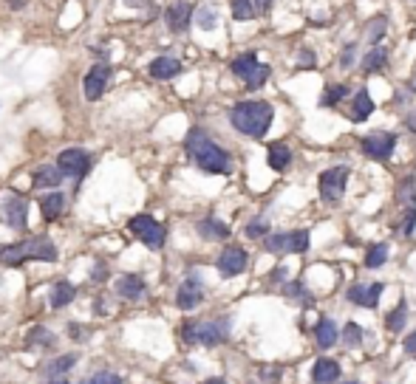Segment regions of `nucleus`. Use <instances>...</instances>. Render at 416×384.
Returning <instances> with one entry per match:
<instances>
[{
	"mask_svg": "<svg viewBox=\"0 0 416 384\" xmlns=\"http://www.w3.org/2000/svg\"><path fill=\"white\" fill-rule=\"evenodd\" d=\"M187 153H190V158L201 167L204 173L227 176L229 170H233V158H229V153L221 150L218 144L207 133H201V130H190V136H187Z\"/></svg>",
	"mask_w": 416,
	"mask_h": 384,
	"instance_id": "1",
	"label": "nucleus"
},
{
	"mask_svg": "<svg viewBox=\"0 0 416 384\" xmlns=\"http://www.w3.org/2000/svg\"><path fill=\"white\" fill-rule=\"evenodd\" d=\"M275 110L269 102H238L229 113V122L238 133H246L252 139H264L272 128Z\"/></svg>",
	"mask_w": 416,
	"mask_h": 384,
	"instance_id": "2",
	"label": "nucleus"
},
{
	"mask_svg": "<svg viewBox=\"0 0 416 384\" xmlns=\"http://www.w3.org/2000/svg\"><path fill=\"white\" fill-rule=\"evenodd\" d=\"M0 260H3V266H20V263H26V260H49V263H54L57 260V249H54V243L49 237H32L29 243H17V246L3 249Z\"/></svg>",
	"mask_w": 416,
	"mask_h": 384,
	"instance_id": "3",
	"label": "nucleus"
},
{
	"mask_svg": "<svg viewBox=\"0 0 416 384\" xmlns=\"http://www.w3.org/2000/svg\"><path fill=\"white\" fill-rule=\"evenodd\" d=\"M229 325L224 320H207V322H190L184 328V339L196 345H218L224 342Z\"/></svg>",
	"mask_w": 416,
	"mask_h": 384,
	"instance_id": "4",
	"label": "nucleus"
},
{
	"mask_svg": "<svg viewBox=\"0 0 416 384\" xmlns=\"http://www.w3.org/2000/svg\"><path fill=\"white\" fill-rule=\"evenodd\" d=\"M266 249L272 254H303L309 249V229H297L289 235H269Z\"/></svg>",
	"mask_w": 416,
	"mask_h": 384,
	"instance_id": "5",
	"label": "nucleus"
},
{
	"mask_svg": "<svg viewBox=\"0 0 416 384\" xmlns=\"http://www.w3.org/2000/svg\"><path fill=\"white\" fill-rule=\"evenodd\" d=\"M233 71H235V77H241L249 88H261L266 80H269V68L258 62L255 54H244L233 62Z\"/></svg>",
	"mask_w": 416,
	"mask_h": 384,
	"instance_id": "6",
	"label": "nucleus"
},
{
	"mask_svg": "<svg viewBox=\"0 0 416 384\" xmlns=\"http://www.w3.org/2000/svg\"><path fill=\"white\" fill-rule=\"evenodd\" d=\"M130 232L142 240V243L159 249L161 243H165V226H161L159 221H153L150 215H136V218H130Z\"/></svg>",
	"mask_w": 416,
	"mask_h": 384,
	"instance_id": "7",
	"label": "nucleus"
},
{
	"mask_svg": "<svg viewBox=\"0 0 416 384\" xmlns=\"http://www.w3.org/2000/svg\"><path fill=\"white\" fill-rule=\"evenodd\" d=\"M345 181H349V170L345 167H332V170H326L320 176V198L323 201H340L343 192H345Z\"/></svg>",
	"mask_w": 416,
	"mask_h": 384,
	"instance_id": "8",
	"label": "nucleus"
},
{
	"mask_svg": "<svg viewBox=\"0 0 416 384\" xmlns=\"http://www.w3.org/2000/svg\"><path fill=\"white\" fill-rule=\"evenodd\" d=\"M91 167V156L85 150H62L57 158V170L62 176H71V178H82Z\"/></svg>",
	"mask_w": 416,
	"mask_h": 384,
	"instance_id": "9",
	"label": "nucleus"
},
{
	"mask_svg": "<svg viewBox=\"0 0 416 384\" xmlns=\"http://www.w3.org/2000/svg\"><path fill=\"white\" fill-rule=\"evenodd\" d=\"M394 147H397V139L391 136V133H371V136L362 139V150H365V156H371V158H377V161L391 158Z\"/></svg>",
	"mask_w": 416,
	"mask_h": 384,
	"instance_id": "10",
	"label": "nucleus"
},
{
	"mask_svg": "<svg viewBox=\"0 0 416 384\" xmlns=\"http://www.w3.org/2000/svg\"><path fill=\"white\" fill-rule=\"evenodd\" d=\"M382 291H385L382 283H371V285H360V283H354V285L349 288V300H351L354 305H362V308H377Z\"/></svg>",
	"mask_w": 416,
	"mask_h": 384,
	"instance_id": "11",
	"label": "nucleus"
},
{
	"mask_svg": "<svg viewBox=\"0 0 416 384\" xmlns=\"http://www.w3.org/2000/svg\"><path fill=\"white\" fill-rule=\"evenodd\" d=\"M108 80H111V68H108V65H94V68L88 71V77H85L82 88H85V96H88L91 102L100 99V96L105 93Z\"/></svg>",
	"mask_w": 416,
	"mask_h": 384,
	"instance_id": "12",
	"label": "nucleus"
},
{
	"mask_svg": "<svg viewBox=\"0 0 416 384\" xmlns=\"http://www.w3.org/2000/svg\"><path fill=\"white\" fill-rule=\"evenodd\" d=\"M244 266H246V252H244L241 246H229V249H224L221 257H218V272H221L224 277L241 274Z\"/></svg>",
	"mask_w": 416,
	"mask_h": 384,
	"instance_id": "13",
	"label": "nucleus"
},
{
	"mask_svg": "<svg viewBox=\"0 0 416 384\" xmlns=\"http://www.w3.org/2000/svg\"><path fill=\"white\" fill-rule=\"evenodd\" d=\"M3 221H6L9 226H14V229H26L29 204L23 201V198H17V195L6 198V201H3Z\"/></svg>",
	"mask_w": 416,
	"mask_h": 384,
	"instance_id": "14",
	"label": "nucleus"
},
{
	"mask_svg": "<svg viewBox=\"0 0 416 384\" xmlns=\"http://www.w3.org/2000/svg\"><path fill=\"white\" fill-rule=\"evenodd\" d=\"M167 26L173 29V32H184L190 26V17H193V6L187 3V0H176V3H170V9H167Z\"/></svg>",
	"mask_w": 416,
	"mask_h": 384,
	"instance_id": "15",
	"label": "nucleus"
},
{
	"mask_svg": "<svg viewBox=\"0 0 416 384\" xmlns=\"http://www.w3.org/2000/svg\"><path fill=\"white\" fill-rule=\"evenodd\" d=\"M201 297H204L201 283H198L196 277H190V280H184V285L178 288L176 302H178V308H181V311H193V308L201 302Z\"/></svg>",
	"mask_w": 416,
	"mask_h": 384,
	"instance_id": "16",
	"label": "nucleus"
},
{
	"mask_svg": "<svg viewBox=\"0 0 416 384\" xmlns=\"http://www.w3.org/2000/svg\"><path fill=\"white\" fill-rule=\"evenodd\" d=\"M312 379L317 384H332L340 379V365L334 362V359H317V365L312 370Z\"/></svg>",
	"mask_w": 416,
	"mask_h": 384,
	"instance_id": "17",
	"label": "nucleus"
},
{
	"mask_svg": "<svg viewBox=\"0 0 416 384\" xmlns=\"http://www.w3.org/2000/svg\"><path fill=\"white\" fill-rule=\"evenodd\" d=\"M181 71V62L173 60V57H159L150 62V77L153 80H173Z\"/></svg>",
	"mask_w": 416,
	"mask_h": 384,
	"instance_id": "18",
	"label": "nucleus"
},
{
	"mask_svg": "<svg viewBox=\"0 0 416 384\" xmlns=\"http://www.w3.org/2000/svg\"><path fill=\"white\" fill-rule=\"evenodd\" d=\"M117 291L122 297H128V300H139L145 294V280L139 274H125V277L117 280Z\"/></svg>",
	"mask_w": 416,
	"mask_h": 384,
	"instance_id": "19",
	"label": "nucleus"
},
{
	"mask_svg": "<svg viewBox=\"0 0 416 384\" xmlns=\"http://www.w3.org/2000/svg\"><path fill=\"white\" fill-rule=\"evenodd\" d=\"M371 110H374V102H371V96H368V91H357L354 108H351V122H365V119L371 116Z\"/></svg>",
	"mask_w": 416,
	"mask_h": 384,
	"instance_id": "20",
	"label": "nucleus"
},
{
	"mask_svg": "<svg viewBox=\"0 0 416 384\" xmlns=\"http://www.w3.org/2000/svg\"><path fill=\"white\" fill-rule=\"evenodd\" d=\"M289 161H292V150L286 147L284 141H275L269 147V167H272V170H286Z\"/></svg>",
	"mask_w": 416,
	"mask_h": 384,
	"instance_id": "21",
	"label": "nucleus"
},
{
	"mask_svg": "<svg viewBox=\"0 0 416 384\" xmlns=\"http://www.w3.org/2000/svg\"><path fill=\"white\" fill-rule=\"evenodd\" d=\"M198 235L207 237V240H224L229 235V229L221 221H216V218H207V221L198 224Z\"/></svg>",
	"mask_w": 416,
	"mask_h": 384,
	"instance_id": "22",
	"label": "nucleus"
},
{
	"mask_svg": "<svg viewBox=\"0 0 416 384\" xmlns=\"http://www.w3.org/2000/svg\"><path fill=\"white\" fill-rule=\"evenodd\" d=\"M337 342V325L334 320H320L317 322V345L320 348H332Z\"/></svg>",
	"mask_w": 416,
	"mask_h": 384,
	"instance_id": "23",
	"label": "nucleus"
},
{
	"mask_svg": "<svg viewBox=\"0 0 416 384\" xmlns=\"http://www.w3.org/2000/svg\"><path fill=\"white\" fill-rule=\"evenodd\" d=\"M62 173L57 167H37L34 170V187H57Z\"/></svg>",
	"mask_w": 416,
	"mask_h": 384,
	"instance_id": "24",
	"label": "nucleus"
},
{
	"mask_svg": "<svg viewBox=\"0 0 416 384\" xmlns=\"http://www.w3.org/2000/svg\"><path fill=\"white\" fill-rule=\"evenodd\" d=\"M62 204H65V198L60 195V192H54V195H49V198H43V201H40V206H43V218H45V221H54L57 215L62 212Z\"/></svg>",
	"mask_w": 416,
	"mask_h": 384,
	"instance_id": "25",
	"label": "nucleus"
},
{
	"mask_svg": "<svg viewBox=\"0 0 416 384\" xmlns=\"http://www.w3.org/2000/svg\"><path fill=\"white\" fill-rule=\"evenodd\" d=\"M74 300V285L71 283H57L54 285V291H51V305L54 308H62V305H68V302H71Z\"/></svg>",
	"mask_w": 416,
	"mask_h": 384,
	"instance_id": "26",
	"label": "nucleus"
},
{
	"mask_svg": "<svg viewBox=\"0 0 416 384\" xmlns=\"http://www.w3.org/2000/svg\"><path fill=\"white\" fill-rule=\"evenodd\" d=\"M385 60H388V54H385V48H380V45H374L371 48V54H368L365 60H362V71L365 74H374L377 68H382L385 65Z\"/></svg>",
	"mask_w": 416,
	"mask_h": 384,
	"instance_id": "27",
	"label": "nucleus"
},
{
	"mask_svg": "<svg viewBox=\"0 0 416 384\" xmlns=\"http://www.w3.org/2000/svg\"><path fill=\"white\" fill-rule=\"evenodd\" d=\"M405 322H408V305H405V300H402L394 311H391V317H388V328L397 333V331H402V328H405Z\"/></svg>",
	"mask_w": 416,
	"mask_h": 384,
	"instance_id": "28",
	"label": "nucleus"
},
{
	"mask_svg": "<svg viewBox=\"0 0 416 384\" xmlns=\"http://www.w3.org/2000/svg\"><path fill=\"white\" fill-rule=\"evenodd\" d=\"M385 260H388V246L380 243V246H371V249H368V254H365V266H368V269H377V266H382Z\"/></svg>",
	"mask_w": 416,
	"mask_h": 384,
	"instance_id": "29",
	"label": "nucleus"
},
{
	"mask_svg": "<svg viewBox=\"0 0 416 384\" xmlns=\"http://www.w3.org/2000/svg\"><path fill=\"white\" fill-rule=\"evenodd\" d=\"M343 342L349 345V348H357V345L362 342V331H360V325H354V322L345 325V331H343Z\"/></svg>",
	"mask_w": 416,
	"mask_h": 384,
	"instance_id": "30",
	"label": "nucleus"
},
{
	"mask_svg": "<svg viewBox=\"0 0 416 384\" xmlns=\"http://www.w3.org/2000/svg\"><path fill=\"white\" fill-rule=\"evenodd\" d=\"M252 14H255V9H252L249 0H233V17L235 20H249Z\"/></svg>",
	"mask_w": 416,
	"mask_h": 384,
	"instance_id": "31",
	"label": "nucleus"
},
{
	"mask_svg": "<svg viewBox=\"0 0 416 384\" xmlns=\"http://www.w3.org/2000/svg\"><path fill=\"white\" fill-rule=\"evenodd\" d=\"M198 26H201L204 32L216 29V26H218V14H216L213 9H201V12H198Z\"/></svg>",
	"mask_w": 416,
	"mask_h": 384,
	"instance_id": "32",
	"label": "nucleus"
},
{
	"mask_svg": "<svg viewBox=\"0 0 416 384\" xmlns=\"http://www.w3.org/2000/svg\"><path fill=\"white\" fill-rule=\"evenodd\" d=\"M385 26H388V20H385V17H377V20H371V29H368V40H371L374 45L382 40V34H385Z\"/></svg>",
	"mask_w": 416,
	"mask_h": 384,
	"instance_id": "33",
	"label": "nucleus"
},
{
	"mask_svg": "<svg viewBox=\"0 0 416 384\" xmlns=\"http://www.w3.org/2000/svg\"><path fill=\"white\" fill-rule=\"evenodd\" d=\"M345 96V88L343 85H332V88H326V96H323V105H337L340 99Z\"/></svg>",
	"mask_w": 416,
	"mask_h": 384,
	"instance_id": "34",
	"label": "nucleus"
},
{
	"mask_svg": "<svg viewBox=\"0 0 416 384\" xmlns=\"http://www.w3.org/2000/svg\"><path fill=\"white\" fill-rule=\"evenodd\" d=\"M82 384H122V381H119V376H113V373H97V376L85 379Z\"/></svg>",
	"mask_w": 416,
	"mask_h": 384,
	"instance_id": "35",
	"label": "nucleus"
},
{
	"mask_svg": "<svg viewBox=\"0 0 416 384\" xmlns=\"http://www.w3.org/2000/svg\"><path fill=\"white\" fill-rule=\"evenodd\" d=\"M74 362H77V356H60L57 362L51 365V370H49V373H62V370H68V368H71Z\"/></svg>",
	"mask_w": 416,
	"mask_h": 384,
	"instance_id": "36",
	"label": "nucleus"
},
{
	"mask_svg": "<svg viewBox=\"0 0 416 384\" xmlns=\"http://www.w3.org/2000/svg\"><path fill=\"white\" fill-rule=\"evenodd\" d=\"M413 226H416V206H411L408 209V215H405V221H402V235H411L413 232Z\"/></svg>",
	"mask_w": 416,
	"mask_h": 384,
	"instance_id": "37",
	"label": "nucleus"
},
{
	"mask_svg": "<svg viewBox=\"0 0 416 384\" xmlns=\"http://www.w3.org/2000/svg\"><path fill=\"white\" fill-rule=\"evenodd\" d=\"M246 235H249V237H261V235H266V224L252 221V224L246 226Z\"/></svg>",
	"mask_w": 416,
	"mask_h": 384,
	"instance_id": "38",
	"label": "nucleus"
},
{
	"mask_svg": "<svg viewBox=\"0 0 416 384\" xmlns=\"http://www.w3.org/2000/svg\"><path fill=\"white\" fill-rule=\"evenodd\" d=\"M286 294H294L297 300H303V297H306V294H303V288H300V283H289V285H286Z\"/></svg>",
	"mask_w": 416,
	"mask_h": 384,
	"instance_id": "39",
	"label": "nucleus"
},
{
	"mask_svg": "<svg viewBox=\"0 0 416 384\" xmlns=\"http://www.w3.org/2000/svg\"><path fill=\"white\" fill-rule=\"evenodd\" d=\"M405 350L416 356V333H411V336H408V339H405Z\"/></svg>",
	"mask_w": 416,
	"mask_h": 384,
	"instance_id": "40",
	"label": "nucleus"
},
{
	"mask_svg": "<svg viewBox=\"0 0 416 384\" xmlns=\"http://www.w3.org/2000/svg\"><path fill=\"white\" fill-rule=\"evenodd\" d=\"M351 57H354V45H349L343 51V65H351Z\"/></svg>",
	"mask_w": 416,
	"mask_h": 384,
	"instance_id": "41",
	"label": "nucleus"
},
{
	"mask_svg": "<svg viewBox=\"0 0 416 384\" xmlns=\"http://www.w3.org/2000/svg\"><path fill=\"white\" fill-rule=\"evenodd\" d=\"M125 3L130 6V9H142V6H148L150 0H125Z\"/></svg>",
	"mask_w": 416,
	"mask_h": 384,
	"instance_id": "42",
	"label": "nucleus"
},
{
	"mask_svg": "<svg viewBox=\"0 0 416 384\" xmlns=\"http://www.w3.org/2000/svg\"><path fill=\"white\" fill-rule=\"evenodd\" d=\"M300 62H303V65L309 62V65H312V62H314V54H312V51H300Z\"/></svg>",
	"mask_w": 416,
	"mask_h": 384,
	"instance_id": "43",
	"label": "nucleus"
},
{
	"mask_svg": "<svg viewBox=\"0 0 416 384\" xmlns=\"http://www.w3.org/2000/svg\"><path fill=\"white\" fill-rule=\"evenodd\" d=\"M255 3H258V9H261V12H266V9L275 3V0H255Z\"/></svg>",
	"mask_w": 416,
	"mask_h": 384,
	"instance_id": "44",
	"label": "nucleus"
},
{
	"mask_svg": "<svg viewBox=\"0 0 416 384\" xmlns=\"http://www.w3.org/2000/svg\"><path fill=\"white\" fill-rule=\"evenodd\" d=\"M408 128H411V130H416V113H411V119H408Z\"/></svg>",
	"mask_w": 416,
	"mask_h": 384,
	"instance_id": "45",
	"label": "nucleus"
},
{
	"mask_svg": "<svg viewBox=\"0 0 416 384\" xmlns=\"http://www.w3.org/2000/svg\"><path fill=\"white\" fill-rule=\"evenodd\" d=\"M207 384H227V381H224V379H210Z\"/></svg>",
	"mask_w": 416,
	"mask_h": 384,
	"instance_id": "46",
	"label": "nucleus"
},
{
	"mask_svg": "<svg viewBox=\"0 0 416 384\" xmlns=\"http://www.w3.org/2000/svg\"><path fill=\"white\" fill-rule=\"evenodd\" d=\"M57 384H68V381H57Z\"/></svg>",
	"mask_w": 416,
	"mask_h": 384,
	"instance_id": "47",
	"label": "nucleus"
},
{
	"mask_svg": "<svg viewBox=\"0 0 416 384\" xmlns=\"http://www.w3.org/2000/svg\"><path fill=\"white\" fill-rule=\"evenodd\" d=\"M349 384H357V381H349Z\"/></svg>",
	"mask_w": 416,
	"mask_h": 384,
	"instance_id": "48",
	"label": "nucleus"
}]
</instances>
